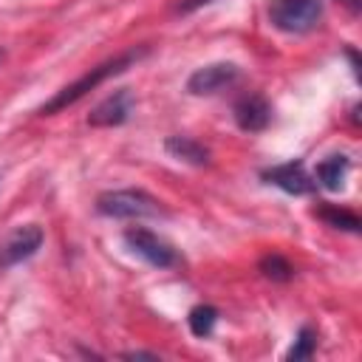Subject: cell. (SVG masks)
<instances>
[{"instance_id": "6da1fadb", "label": "cell", "mask_w": 362, "mask_h": 362, "mask_svg": "<svg viewBox=\"0 0 362 362\" xmlns=\"http://www.w3.org/2000/svg\"><path fill=\"white\" fill-rule=\"evenodd\" d=\"M147 54H150V48H147V45H139V48H127V51H122V54H116V57H110V59L93 65V68L85 71L79 79H74L71 85H65L62 90H57V93L40 107V116H54V113H59V110L76 105V102H79L82 96H88L93 88H99V85L107 82L110 76L124 74L127 68H133V65H136L139 59H144Z\"/></svg>"}, {"instance_id": "7a4b0ae2", "label": "cell", "mask_w": 362, "mask_h": 362, "mask_svg": "<svg viewBox=\"0 0 362 362\" xmlns=\"http://www.w3.org/2000/svg\"><path fill=\"white\" fill-rule=\"evenodd\" d=\"M96 212L105 218H156L164 209L144 189H107L96 198Z\"/></svg>"}, {"instance_id": "3957f363", "label": "cell", "mask_w": 362, "mask_h": 362, "mask_svg": "<svg viewBox=\"0 0 362 362\" xmlns=\"http://www.w3.org/2000/svg\"><path fill=\"white\" fill-rule=\"evenodd\" d=\"M322 17V0H272L269 23L283 34H305L317 28Z\"/></svg>"}, {"instance_id": "277c9868", "label": "cell", "mask_w": 362, "mask_h": 362, "mask_svg": "<svg viewBox=\"0 0 362 362\" xmlns=\"http://www.w3.org/2000/svg\"><path fill=\"white\" fill-rule=\"evenodd\" d=\"M124 243H127V249L133 255H139L144 263H150L156 269H175V266H181L178 249L170 240H164L161 235H156V232H150L144 226H127L124 229Z\"/></svg>"}, {"instance_id": "5b68a950", "label": "cell", "mask_w": 362, "mask_h": 362, "mask_svg": "<svg viewBox=\"0 0 362 362\" xmlns=\"http://www.w3.org/2000/svg\"><path fill=\"white\" fill-rule=\"evenodd\" d=\"M42 240H45V232L37 223H23V226L11 229L6 235V240L0 243V266L3 269H11V266L34 257L40 252Z\"/></svg>"}, {"instance_id": "8992f818", "label": "cell", "mask_w": 362, "mask_h": 362, "mask_svg": "<svg viewBox=\"0 0 362 362\" xmlns=\"http://www.w3.org/2000/svg\"><path fill=\"white\" fill-rule=\"evenodd\" d=\"M238 76H240V68L235 62H209V65L189 74L187 90L192 96H209V93L229 88L232 82H238Z\"/></svg>"}, {"instance_id": "52a82bcc", "label": "cell", "mask_w": 362, "mask_h": 362, "mask_svg": "<svg viewBox=\"0 0 362 362\" xmlns=\"http://www.w3.org/2000/svg\"><path fill=\"white\" fill-rule=\"evenodd\" d=\"M133 93L127 88L113 90L110 96H105L90 113H88V124L90 127H119L133 116Z\"/></svg>"}, {"instance_id": "ba28073f", "label": "cell", "mask_w": 362, "mask_h": 362, "mask_svg": "<svg viewBox=\"0 0 362 362\" xmlns=\"http://www.w3.org/2000/svg\"><path fill=\"white\" fill-rule=\"evenodd\" d=\"M260 178H263L266 184L280 187V189H283V192H288V195H305V192H311V189L317 187V184H314V178L305 173L303 161L274 164V167L263 170V173H260Z\"/></svg>"}, {"instance_id": "9c48e42d", "label": "cell", "mask_w": 362, "mask_h": 362, "mask_svg": "<svg viewBox=\"0 0 362 362\" xmlns=\"http://www.w3.org/2000/svg\"><path fill=\"white\" fill-rule=\"evenodd\" d=\"M232 116H235V122H238L240 130H246V133H260V130H266L269 122H272V105H269V99L260 96V93H243V96L235 102Z\"/></svg>"}, {"instance_id": "30bf717a", "label": "cell", "mask_w": 362, "mask_h": 362, "mask_svg": "<svg viewBox=\"0 0 362 362\" xmlns=\"http://www.w3.org/2000/svg\"><path fill=\"white\" fill-rule=\"evenodd\" d=\"M348 170H351V158L345 153H334L328 158H322L314 170V184H320L322 189L328 192H339L345 187V178H348Z\"/></svg>"}, {"instance_id": "8fae6325", "label": "cell", "mask_w": 362, "mask_h": 362, "mask_svg": "<svg viewBox=\"0 0 362 362\" xmlns=\"http://www.w3.org/2000/svg\"><path fill=\"white\" fill-rule=\"evenodd\" d=\"M164 150L178 158V161H187V164H195V167H204L209 164V147H204L201 141L189 139V136H170L164 141Z\"/></svg>"}, {"instance_id": "7c38bea8", "label": "cell", "mask_w": 362, "mask_h": 362, "mask_svg": "<svg viewBox=\"0 0 362 362\" xmlns=\"http://www.w3.org/2000/svg\"><path fill=\"white\" fill-rule=\"evenodd\" d=\"M317 218H322L328 226L342 229V232H351V235H356L359 226H362V221H359L356 212H351V209H345V206H337V204L320 206V209H317Z\"/></svg>"}, {"instance_id": "4fadbf2b", "label": "cell", "mask_w": 362, "mask_h": 362, "mask_svg": "<svg viewBox=\"0 0 362 362\" xmlns=\"http://www.w3.org/2000/svg\"><path fill=\"white\" fill-rule=\"evenodd\" d=\"M187 322H189V331H192V337H198V339H206V337L215 331V325H218V308H215V305H206V303H201V305H195V308L189 311Z\"/></svg>"}, {"instance_id": "5bb4252c", "label": "cell", "mask_w": 362, "mask_h": 362, "mask_svg": "<svg viewBox=\"0 0 362 362\" xmlns=\"http://www.w3.org/2000/svg\"><path fill=\"white\" fill-rule=\"evenodd\" d=\"M260 272H263V277L277 280V283H286V280L294 277V266L277 252H269V255L260 257Z\"/></svg>"}, {"instance_id": "9a60e30c", "label": "cell", "mask_w": 362, "mask_h": 362, "mask_svg": "<svg viewBox=\"0 0 362 362\" xmlns=\"http://www.w3.org/2000/svg\"><path fill=\"white\" fill-rule=\"evenodd\" d=\"M317 342H320L317 331H314L311 325H303V328L297 331V339H294V345L288 348L286 359H308V356H314Z\"/></svg>"}, {"instance_id": "2e32d148", "label": "cell", "mask_w": 362, "mask_h": 362, "mask_svg": "<svg viewBox=\"0 0 362 362\" xmlns=\"http://www.w3.org/2000/svg\"><path fill=\"white\" fill-rule=\"evenodd\" d=\"M206 3H212V0H178L175 3V14H189V11H195V8L206 6Z\"/></svg>"}, {"instance_id": "e0dca14e", "label": "cell", "mask_w": 362, "mask_h": 362, "mask_svg": "<svg viewBox=\"0 0 362 362\" xmlns=\"http://www.w3.org/2000/svg\"><path fill=\"white\" fill-rule=\"evenodd\" d=\"M122 359H158V354H153V351H124Z\"/></svg>"}, {"instance_id": "ac0fdd59", "label": "cell", "mask_w": 362, "mask_h": 362, "mask_svg": "<svg viewBox=\"0 0 362 362\" xmlns=\"http://www.w3.org/2000/svg\"><path fill=\"white\" fill-rule=\"evenodd\" d=\"M342 6H348V11L351 14H359V6H362V0H339Z\"/></svg>"}]
</instances>
